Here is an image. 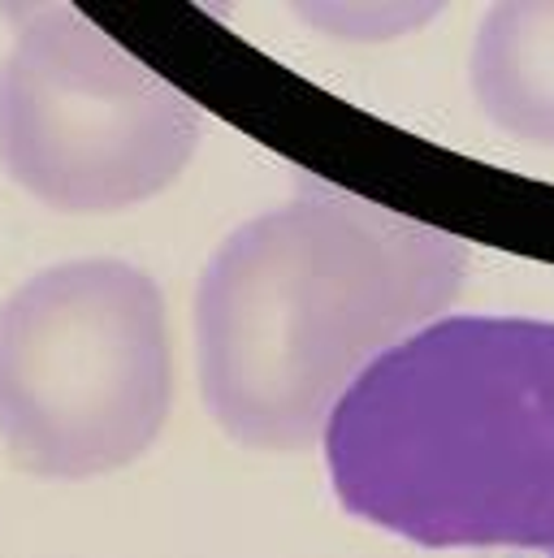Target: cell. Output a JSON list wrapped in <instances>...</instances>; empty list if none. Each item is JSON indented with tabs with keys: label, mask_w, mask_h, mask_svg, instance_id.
Listing matches in <instances>:
<instances>
[{
	"label": "cell",
	"mask_w": 554,
	"mask_h": 558,
	"mask_svg": "<svg viewBox=\"0 0 554 558\" xmlns=\"http://www.w3.org/2000/svg\"><path fill=\"white\" fill-rule=\"evenodd\" d=\"M468 265L459 234L299 169L290 195L234 226L195 281L208 416L248 450H308L356 377L459 299Z\"/></svg>",
	"instance_id": "obj_1"
},
{
	"label": "cell",
	"mask_w": 554,
	"mask_h": 558,
	"mask_svg": "<svg viewBox=\"0 0 554 558\" xmlns=\"http://www.w3.org/2000/svg\"><path fill=\"white\" fill-rule=\"evenodd\" d=\"M334 498L420 550L554 555V320L437 316L338 399Z\"/></svg>",
	"instance_id": "obj_2"
},
{
	"label": "cell",
	"mask_w": 554,
	"mask_h": 558,
	"mask_svg": "<svg viewBox=\"0 0 554 558\" xmlns=\"http://www.w3.org/2000/svg\"><path fill=\"white\" fill-rule=\"evenodd\" d=\"M173 408L165 294L131 260L48 265L0 299V446L39 481L138 463Z\"/></svg>",
	"instance_id": "obj_3"
},
{
	"label": "cell",
	"mask_w": 554,
	"mask_h": 558,
	"mask_svg": "<svg viewBox=\"0 0 554 558\" xmlns=\"http://www.w3.org/2000/svg\"><path fill=\"white\" fill-rule=\"evenodd\" d=\"M0 169L52 213H127L169 191L204 113L74 4H9Z\"/></svg>",
	"instance_id": "obj_4"
},
{
	"label": "cell",
	"mask_w": 554,
	"mask_h": 558,
	"mask_svg": "<svg viewBox=\"0 0 554 558\" xmlns=\"http://www.w3.org/2000/svg\"><path fill=\"white\" fill-rule=\"evenodd\" d=\"M468 87L490 126L554 147V0L485 9L468 48Z\"/></svg>",
	"instance_id": "obj_5"
},
{
	"label": "cell",
	"mask_w": 554,
	"mask_h": 558,
	"mask_svg": "<svg viewBox=\"0 0 554 558\" xmlns=\"http://www.w3.org/2000/svg\"><path fill=\"white\" fill-rule=\"evenodd\" d=\"M294 13L325 31L329 39H351V44H386L408 31H420L424 22L437 17V4H294Z\"/></svg>",
	"instance_id": "obj_6"
}]
</instances>
